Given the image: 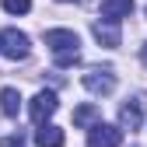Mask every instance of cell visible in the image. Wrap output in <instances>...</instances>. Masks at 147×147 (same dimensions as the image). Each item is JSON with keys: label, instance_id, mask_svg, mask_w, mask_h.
<instances>
[{"label": "cell", "instance_id": "6da1fadb", "mask_svg": "<svg viewBox=\"0 0 147 147\" xmlns=\"http://www.w3.org/2000/svg\"><path fill=\"white\" fill-rule=\"evenodd\" d=\"M46 46H49L56 67H74L81 60V39H77V32H70V28H49L46 32Z\"/></svg>", "mask_w": 147, "mask_h": 147}, {"label": "cell", "instance_id": "7a4b0ae2", "mask_svg": "<svg viewBox=\"0 0 147 147\" xmlns=\"http://www.w3.org/2000/svg\"><path fill=\"white\" fill-rule=\"evenodd\" d=\"M0 53H4L7 60H25L28 53H32V42H28L25 32H18V28H4V32H0Z\"/></svg>", "mask_w": 147, "mask_h": 147}, {"label": "cell", "instance_id": "3957f363", "mask_svg": "<svg viewBox=\"0 0 147 147\" xmlns=\"http://www.w3.org/2000/svg\"><path fill=\"white\" fill-rule=\"evenodd\" d=\"M81 81H84V88L91 91V95H112V91H116V74L109 70V67H95V70H88Z\"/></svg>", "mask_w": 147, "mask_h": 147}, {"label": "cell", "instance_id": "277c9868", "mask_svg": "<svg viewBox=\"0 0 147 147\" xmlns=\"http://www.w3.org/2000/svg\"><path fill=\"white\" fill-rule=\"evenodd\" d=\"M56 109H60L56 91H39V95L32 98V105H28V116H32V123H35V126H46V119L56 112Z\"/></svg>", "mask_w": 147, "mask_h": 147}, {"label": "cell", "instance_id": "5b68a950", "mask_svg": "<svg viewBox=\"0 0 147 147\" xmlns=\"http://www.w3.org/2000/svg\"><path fill=\"white\" fill-rule=\"evenodd\" d=\"M119 144H123V126L98 123L88 130V147H119Z\"/></svg>", "mask_w": 147, "mask_h": 147}, {"label": "cell", "instance_id": "8992f818", "mask_svg": "<svg viewBox=\"0 0 147 147\" xmlns=\"http://www.w3.org/2000/svg\"><path fill=\"white\" fill-rule=\"evenodd\" d=\"M91 32H95V39L105 46V49H116L119 42H123V32H119V21H105V18H102V21H95V28H91Z\"/></svg>", "mask_w": 147, "mask_h": 147}, {"label": "cell", "instance_id": "52a82bcc", "mask_svg": "<svg viewBox=\"0 0 147 147\" xmlns=\"http://www.w3.org/2000/svg\"><path fill=\"white\" fill-rule=\"evenodd\" d=\"M144 123V102H126L119 109V126L123 130H140Z\"/></svg>", "mask_w": 147, "mask_h": 147}, {"label": "cell", "instance_id": "ba28073f", "mask_svg": "<svg viewBox=\"0 0 147 147\" xmlns=\"http://www.w3.org/2000/svg\"><path fill=\"white\" fill-rule=\"evenodd\" d=\"M133 14V0H102V18L105 21H123Z\"/></svg>", "mask_w": 147, "mask_h": 147}, {"label": "cell", "instance_id": "9c48e42d", "mask_svg": "<svg viewBox=\"0 0 147 147\" xmlns=\"http://www.w3.org/2000/svg\"><path fill=\"white\" fill-rule=\"evenodd\" d=\"M98 123H102L98 105H81V109H74V126H77V130H91V126H98Z\"/></svg>", "mask_w": 147, "mask_h": 147}, {"label": "cell", "instance_id": "30bf717a", "mask_svg": "<svg viewBox=\"0 0 147 147\" xmlns=\"http://www.w3.org/2000/svg\"><path fill=\"white\" fill-rule=\"evenodd\" d=\"M35 147H63V130L60 126H39L35 130Z\"/></svg>", "mask_w": 147, "mask_h": 147}, {"label": "cell", "instance_id": "8fae6325", "mask_svg": "<svg viewBox=\"0 0 147 147\" xmlns=\"http://www.w3.org/2000/svg\"><path fill=\"white\" fill-rule=\"evenodd\" d=\"M0 109H4V116H18V112H21V91H18V88H4V91H0Z\"/></svg>", "mask_w": 147, "mask_h": 147}, {"label": "cell", "instance_id": "7c38bea8", "mask_svg": "<svg viewBox=\"0 0 147 147\" xmlns=\"http://www.w3.org/2000/svg\"><path fill=\"white\" fill-rule=\"evenodd\" d=\"M32 7V0H4V11L7 14H25Z\"/></svg>", "mask_w": 147, "mask_h": 147}, {"label": "cell", "instance_id": "4fadbf2b", "mask_svg": "<svg viewBox=\"0 0 147 147\" xmlns=\"http://www.w3.org/2000/svg\"><path fill=\"white\" fill-rule=\"evenodd\" d=\"M4 147H21V137H7V140H4Z\"/></svg>", "mask_w": 147, "mask_h": 147}, {"label": "cell", "instance_id": "5bb4252c", "mask_svg": "<svg viewBox=\"0 0 147 147\" xmlns=\"http://www.w3.org/2000/svg\"><path fill=\"white\" fill-rule=\"evenodd\" d=\"M140 60H144V63H147V42H144V49H140Z\"/></svg>", "mask_w": 147, "mask_h": 147}, {"label": "cell", "instance_id": "9a60e30c", "mask_svg": "<svg viewBox=\"0 0 147 147\" xmlns=\"http://www.w3.org/2000/svg\"><path fill=\"white\" fill-rule=\"evenodd\" d=\"M63 4H74V0H63Z\"/></svg>", "mask_w": 147, "mask_h": 147}]
</instances>
